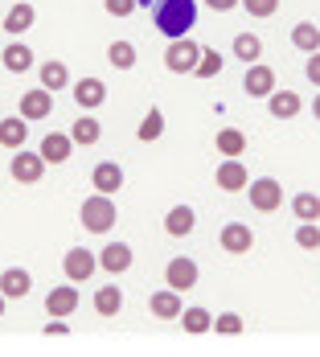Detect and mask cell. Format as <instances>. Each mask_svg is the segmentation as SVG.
<instances>
[{
  "mask_svg": "<svg viewBox=\"0 0 320 357\" xmlns=\"http://www.w3.org/2000/svg\"><path fill=\"white\" fill-rule=\"evenodd\" d=\"M74 103H78V111H95L107 103V86L99 82V78H82V82H74Z\"/></svg>",
  "mask_w": 320,
  "mask_h": 357,
  "instance_id": "8fae6325",
  "label": "cell"
},
{
  "mask_svg": "<svg viewBox=\"0 0 320 357\" xmlns=\"http://www.w3.org/2000/svg\"><path fill=\"white\" fill-rule=\"evenodd\" d=\"M91 185H95V193H119L123 189V169L115 165V160H99L95 165V173H91Z\"/></svg>",
  "mask_w": 320,
  "mask_h": 357,
  "instance_id": "7c38bea8",
  "label": "cell"
},
{
  "mask_svg": "<svg viewBox=\"0 0 320 357\" xmlns=\"http://www.w3.org/2000/svg\"><path fill=\"white\" fill-rule=\"evenodd\" d=\"M193 226H197L193 206H173V210L165 214V234H173V238H189V234H193Z\"/></svg>",
  "mask_w": 320,
  "mask_h": 357,
  "instance_id": "ac0fdd59",
  "label": "cell"
},
{
  "mask_svg": "<svg viewBox=\"0 0 320 357\" xmlns=\"http://www.w3.org/2000/svg\"><path fill=\"white\" fill-rule=\"evenodd\" d=\"M291 214L300 218V222H317L320 218V197L317 193H296V197H291Z\"/></svg>",
  "mask_w": 320,
  "mask_h": 357,
  "instance_id": "1f68e13d",
  "label": "cell"
},
{
  "mask_svg": "<svg viewBox=\"0 0 320 357\" xmlns=\"http://www.w3.org/2000/svg\"><path fill=\"white\" fill-rule=\"evenodd\" d=\"M70 136H74V144H99L103 128H99V119L82 115V119H74V123H70Z\"/></svg>",
  "mask_w": 320,
  "mask_h": 357,
  "instance_id": "4dcf8cb0",
  "label": "cell"
},
{
  "mask_svg": "<svg viewBox=\"0 0 320 357\" xmlns=\"http://www.w3.org/2000/svg\"><path fill=\"white\" fill-rule=\"evenodd\" d=\"M243 8H247L250 17H275L280 13V0H243Z\"/></svg>",
  "mask_w": 320,
  "mask_h": 357,
  "instance_id": "8d00e7d4",
  "label": "cell"
},
{
  "mask_svg": "<svg viewBox=\"0 0 320 357\" xmlns=\"http://www.w3.org/2000/svg\"><path fill=\"white\" fill-rule=\"evenodd\" d=\"M103 8L111 13V17H132L140 4H136V0H103Z\"/></svg>",
  "mask_w": 320,
  "mask_h": 357,
  "instance_id": "74e56055",
  "label": "cell"
},
{
  "mask_svg": "<svg viewBox=\"0 0 320 357\" xmlns=\"http://www.w3.org/2000/svg\"><path fill=\"white\" fill-rule=\"evenodd\" d=\"M213 333H222V337H238V333H243V317H238V312H222V317H213Z\"/></svg>",
  "mask_w": 320,
  "mask_h": 357,
  "instance_id": "d590c367",
  "label": "cell"
},
{
  "mask_svg": "<svg viewBox=\"0 0 320 357\" xmlns=\"http://www.w3.org/2000/svg\"><path fill=\"white\" fill-rule=\"evenodd\" d=\"M291 45L300 50V54H317L320 50V29L312 21H300L296 29H291Z\"/></svg>",
  "mask_w": 320,
  "mask_h": 357,
  "instance_id": "4316f807",
  "label": "cell"
},
{
  "mask_svg": "<svg viewBox=\"0 0 320 357\" xmlns=\"http://www.w3.org/2000/svg\"><path fill=\"white\" fill-rule=\"evenodd\" d=\"M4 300H8V296H4V291H0V317H4Z\"/></svg>",
  "mask_w": 320,
  "mask_h": 357,
  "instance_id": "ee69618b",
  "label": "cell"
},
{
  "mask_svg": "<svg viewBox=\"0 0 320 357\" xmlns=\"http://www.w3.org/2000/svg\"><path fill=\"white\" fill-rule=\"evenodd\" d=\"M197 78H218L222 74V54L218 50H201V62H197Z\"/></svg>",
  "mask_w": 320,
  "mask_h": 357,
  "instance_id": "e575fe53",
  "label": "cell"
},
{
  "mask_svg": "<svg viewBox=\"0 0 320 357\" xmlns=\"http://www.w3.org/2000/svg\"><path fill=\"white\" fill-rule=\"evenodd\" d=\"M29 140V119L25 115H13V119H0V144L8 148V152H17V148H25Z\"/></svg>",
  "mask_w": 320,
  "mask_h": 357,
  "instance_id": "d6986e66",
  "label": "cell"
},
{
  "mask_svg": "<svg viewBox=\"0 0 320 357\" xmlns=\"http://www.w3.org/2000/svg\"><path fill=\"white\" fill-rule=\"evenodd\" d=\"M107 62H111L115 70H132V66H136V45H132V41H111V45H107Z\"/></svg>",
  "mask_w": 320,
  "mask_h": 357,
  "instance_id": "f1b7e54d",
  "label": "cell"
},
{
  "mask_svg": "<svg viewBox=\"0 0 320 357\" xmlns=\"http://www.w3.org/2000/svg\"><path fill=\"white\" fill-rule=\"evenodd\" d=\"M250 247H254V230H250L247 222H226V226H222V250L247 255Z\"/></svg>",
  "mask_w": 320,
  "mask_h": 357,
  "instance_id": "30bf717a",
  "label": "cell"
},
{
  "mask_svg": "<svg viewBox=\"0 0 320 357\" xmlns=\"http://www.w3.org/2000/svg\"><path fill=\"white\" fill-rule=\"evenodd\" d=\"M119 308H123V291L115 284H103L95 291V312H99V317H115Z\"/></svg>",
  "mask_w": 320,
  "mask_h": 357,
  "instance_id": "484cf974",
  "label": "cell"
},
{
  "mask_svg": "<svg viewBox=\"0 0 320 357\" xmlns=\"http://www.w3.org/2000/svg\"><path fill=\"white\" fill-rule=\"evenodd\" d=\"M136 4H140V8H152V4H156V0H136Z\"/></svg>",
  "mask_w": 320,
  "mask_h": 357,
  "instance_id": "7bdbcfd3",
  "label": "cell"
},
{
  "mask_svg": "<svg viewBox=\"0 0 320 357\" xmlns=\"http://www.w3.org/2000/svg\"><path fill=\"white\" fill-rule=\"evenodd\" d=\"M206 4H210L213 13H230V8H238L243 0H206Z\"/></svg>",
  "mask_w": 320,
  "mask_h": 357,
  "instance_id": "ab89813d",
  "label": "cell"
},
{
  "mask_svg": "<svg viewBox=\"0 0 320 357\" xmlns=\"http://www.w3.org/2000/svg\"><path fill=\"white\" fill-rule=\"evenodd\" d=\"M243 86H247L250 99H267L271 91H275V70L271 66H259V62H250L247 78H243Z\"/></svg>",
  "mask_w": 320,
  "mask_h": 357,
  "instance_id": "9a60e30c",
  "label": "cell"
},
{
  "mask_svg": "<svg viewBox=\"0 0 320 357\" xmlns=\"http://www.w3.org/2000/svg\"><path fill=\"white\" fill-rule=\"evenodd\" d=\"M49 111H54V91L49 86H33V91L21 95V115L25 119H49Z\"/></svg>",
  "mask_w": 320,
  "mask_h": 357,
  "instance_id": "9c48e42d",
  "label": "cell"
},
{
  "mask_svg": "<svg viewBox=\"0 0 320 357\" xmlns=\"http://www.w3.org/2000/svg\"><path fill=\"white\" fill-rule=\"evenodd\" d=\"M312 115H317V119H320V95H317V99H312Z\"/></svg>",
  "mask_w": 320,
  "mask_h": 357,
  "instance_id": "b9f144b4",
  "label": "cell"
},
{
  "mask_svg": "<svg viewBox=\"0 0 320 357\" xmlns=\"http://www.w3.org/2000/svg\"><path fill=\"white\" fill-rule=\"evenodd\" d=\"M213 181H218V189L222 193H238V189H247L250 177H247V165L238 160V156H226L222 165H218V173H213Z\"/></svg>",
  "mask_w": 320,
  "mask_h": 357,
  "instance_id": "52a82bcc",
  "label": "cell"
},
{
  "mask_svg": "<svg viewBox=\"0 0 320 357\" xmlns=\"http://www.w3.org/2000/svg\"><path fill=\"white\" fill-rule=\"evenodd\" d=\"M33 4H29V0H13V8H8V17H4V21H0V25H4V29H8V33H25V29H33Z\"/></svg>",
  "mask_w": 320,
  "mask_h": 357,
  "instance_id": "603a6c76",
  "label": "cell"
},
{
  "mask_svg": "<svg viewBox=\"0 0 320 357\" xmlns=\"http://www.w3.org/2000/svg\"><path fill=\"white\" fill-rule=\"evenodd\" d=\"M148 308H152V317H160V321H173V317H181V312H185V308H181V291H177V287L156 291V296L148 300Z\"/></svg>",
  "mask_w": 320,
  "mask_h": 357,
  "instance_id": "44dd1931",
  "label": "cell"
},
{
  "mask_svg": "<svg viewBox=\"0 0 320 357\" xmlns=\"http://www.w3.org/2000/svg\"><path fill=\"white\" fill-rule=\"evenodd\" d=\"M0 62H4V70L8 74H25V70H33V50L21 45V41H13V45H4Z\"/></svg>",
  "mask_w": 320,
  "mask_h": 357,
  "instance_id": "7402d4cb",
  "label": "cell"
},
{
  "mask_svg": "<svg viewBox=\"0 0 320 357\" xmlns=\"http://www.w3.org/2000/svg\"><path fill=\"white\" fill-rule=\"evenodd\" d=\"M45 165H49V160H45L41 152H21V148H17V152H13L8 173H13L17 185H37V181L45 177Z\"/></svg>",
  "mask_w": 320,
  "mask_h": 357,
  "instance_id": "8992f818",
  "label": "cell"
},
{
  "mask_svg": "<svg viewBox=\"0 0 320 357\" xmlns=\"http://www.w3.org/2000/svg\"><path fill=\"white\" fill-rule=\"evenodd\" d=\"M136 136H140L144 144H152V140L165 136V115H160V107H148V115H144L140 128H136Z\"/></svg>",
  "mask_w": 320,
  "mask_h": 357,
  "instance_id": "f546056e",
  "label": "cell"
},
{
  "mask_svg": "<svg viewBox=\"0 0 320 357\" xmlns=\"http://www.w3.org/2000/svg\"><path fill=\"white\" fill-rule=\"evenodd\" d=\"M152 25L169 37V41L189 37V29L197 25V4L193 0H156L152 4Z\"/></svg>",
  "mask_w": 320,
  "mask_h": 357,
  "instance_id": "6da1fadb",
  "label": "cell"
},
{
  "mask_svg": "<svg viewBox=\"0 0 320 357\" xmlns=\"http://www.w3.org/2000/svg\"><path fill=\"white\" fill-rule=\"evenodd\" d=\"M99 271V255L86 247H70L66 250V259H62V275L70 280V284H86L91 275Z\"/></svg>",
  "mask_w": 320,
  "mask_h": 357,
  "instance_id": "5b68a950",
  "label": "cell"
},
{
  "mask_svg": "<svg viewBox=\"0 0 320 357\" xmlns=\"http://www.w3.org/2000/svg\"><path fill=\"white\" fill-rule=\"evenodd\" d=\"M74 308H78V287L66 280V284H58L49 296H45V312L49 317H70Z\"/></svg>",
  "mask_w": 320,
  "mask_h": 357,
  "instance_id": "4fadbf2b",
  "label": "cell"
},
{
  "mask_svg": "<svg viewBox=\"0 0 320 357\" xmlns=\"http://www.w3.org/2000/svg\"><path fill=\"white\" fill-rule=\"evenodd\" d=\"M304 74H308V82H312V86H320V50H317V54H308Z\"/></svg>",
  "mask_w": 320,
  "mask_h": 357,
  "instance_id": "f35d334b",
  "label": "cell"
},
{
  "mask_svg": "<svg viewBox=\"0 0 320 357\" xmlns=\"http://www.w3.org/2000/svg\"><path fill=\"white\" fill-rule=\"evenodd\" d=\"M296 247L300 250H320V226L317 222H300V226H296Z\"/></svg>",
  "mask_w": 320,
  "mask_h": 357,
  "instance_id": "836d02e7",
  "label": "cell"
},
{
  "mask_svg": "<svg viewBox=\"0 0 320 357\" xmlns=\"http://www.w3.org/2000/svg\"><path fill=\"white\" fill-rule=\"evenodd\" d=\"M45 333H54V337H62V333H66V321H62V317H58V321H49V324H45Z\"/></svg>",
  "mask_w": 320,
  "mask_h": 357,
  "instance_id": "60d3db41",
  "label": "cell"
},
{
  "mask_svg": "<svg viewBox=\"0 0 320 357\" xmlns=\"http://www.w3.org/2000/svg\"><path fill=\"white\" fill-rule=\"evenodd\" d=\"M213 148H218L222 156H243V152H247V136H243L238 128H222V132L213 136Z\"/></svg>",
  "mask_w": 320,
  "mask_h": 357,
  "instance_id": "d4e9b609",
  "label": "cell"
},
{
  "mask_svg": "<svg viewBox=\"0 0 320 357\" xmlns=\"http://www.w3.org/2000/svg\"><path fill=\"white\" fill-rule=\"evenodd\" d=\"M181 328H185V333H193V337H201V333H210V328H213V317L206 312V308H197V304H193V308H185V312H181Z\"/></svg>",
  "mask_w": 320,
  "mask_h": 357,
  "instance_id": "83f0119b",
  "label": "cell"
},
{
  "mask_svg": "<svg viewBox=\"0 0 320 357\" xmlns=\"http://www.w3.org/2000/svg\"><path fill=\"white\" fill-rule=\"evenodd\" d=\"M300 107H304V99H300L296 91H271V95H267V111H271L275 119H296Z\"/></svg>",
  "mask_w": 320,
  "mask_h": 357,
  "instance_id": "ffe728a7",
  "label": "cell"
},
{
  "mask_svg": "<svg viewBox=\"0 0 320 357\" xmlns=\"http://www.w3.org/2000/svg\"><path fill=\"white\" fill-rule=\"evenodd\" d=\"M29 287H33V275H29L25 267H4V271H0V291H4L8 300H25Z\"/></svg>",
  "mask_w": 320,
  "mask_h": 357,
  "instance_id": "e0dca14e",
  "label": "cell"
},
{
  "mask_svg": "<svg viewBox=\"0 0 320 357\" xmlns=\"http://www.w3.org/2000/svg\"><path fill=\"white\" fill-rule=\"evenodd\" d=\"M99 267H103L107 275H123L128 267H132V247L128 243H107L99 250Z\"/></svg>",
  "mask_w": 320,
  "mask_h": 357,
  "instance_id": "2e32d148",
  "label": "cell"
},
{
  "mask_svg": "<svg viewBox=\"0 0 320 357\" xmlns=\"http://www.w3.org/2000/svg\"><path fill=\"white\" fill-rule=\"evenodd\" d=\"M49 165H66L70 160V152H74V136L70 132H49L45 140H41V148H37Z\"/></svg>",
  "mask_w": 320,
  "mask_h": 357,
  "instance_id": "5bb4252c",
  "label": "cell"
},
{
  "mask_svg": "<svg viewBox=\"0 0 320 357\" xmlns=\"http://www.w3.org/2000/svg\"><path fill=\"white\" fill-rule=\"evenodd\" d=\"M78 218H82V226H86L91 234H107V230L119 222L115 197H111V193H95V197H86L82 210H78Z\"/></svg>",
  "mask_w": 320,
  "mask_h": 357,
  "instance_id": "7a4b0ae2",
  "label": "cell"
},
{
  "mask_svg": "<svg viewBox=\"0 0 320 357\" xmlns=\"http://www.w3.org/2000/svg\"><path fill=\"white\" fill-rule=\"evenodd\" d=\"M165 284L177 287V291H189V287H197V263H193V259H185V255L169 259V263H165Z\"/></svg>",
  "mask_w": 320,
  "mask_h": 357,
  "instance_id": "ba28073f",
  "label": "cell"
},
{
  "mask_svg": "<svg viewBox=\"0 0 320 357\" xmlns=\"http://www.w3.org/2000/svg\"><path fill=\"white\" fill-rule=\"evenodd\" d=\"M247 197H250V206H254L259 214H275V210L284 206V185H280L275 177H259V181L247 185Z\"/></svg>",
  "mask_w": 320,
  "mask_h": 357,
  "instance_id": "277c9868",
  "label": "cell"
},
{
  "mask_svg": "<svg viewBox=\"0 0 320 357\" xmlns=\"http://www.w3.org/2000/svg\"><path fill=\"white\" fill-rule=\"evenodd\" d=\"M37 78H41V86H49V91L70 86V70H66V62H41V66H37Z\"/></svg>",
  "mask_w": 320,
  "mask_h": 357,
  "instance_id": "cb8c5ba5",
  "label": "cell"
},
{
  "mask_svg": "<svg viewBox=\"0 0 320 357\" xmlns=\"http://www.w3.org/2000/svg\"><path fill=\"white\" fill-rule=\"evenodd\" d=\"M259 54H263V41H259L254 33L234 37V58H238V62H259Z\"/></svg>",
  "mask_w": 320,
  "mask_h": 357,
  "instance_id": "d6a6232c",
  "label": "cell"
},
{
  "mask_svg": "<svg viewBox=\"0 0 320 357\" xmlns=\"http://www.w3.org/2000/svg\"><path fill=\"white\" fill-rule=\"evenodd\" d=\"M197 62H201V45L193 41V37H177V41H169V50H165V66L173 74H193L197 70Z\"/></svg>",
  "mask_w": 320,
  "mask_h": 357,
  "instance_id": "3957f363",
  "label": "cell"
}]
</instances>
